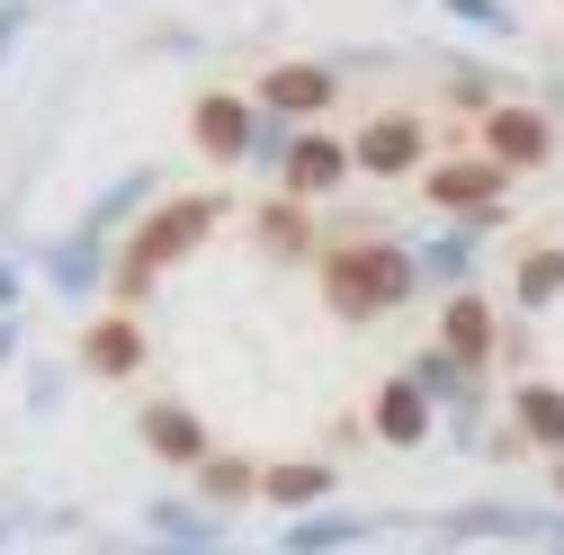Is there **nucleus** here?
Wrapping results in <instances>:
<instances>
[{"mask_svg": "<svg viewBox=\"0 0 564 555\" xmlns=\"http://www.w3.org/2000/svg\"><path fill=\"white\" fill-rule=\"evenodd\" d=\"M90 359H99L108 377H126V368H134V331H126V323H108V331H90Z\"/></svg>", "mask_w": 564, "mask_h": 555, "instance_id": "11", "label": "nucleus"}, {"mask_svg": "<svg viewBox=\"0 0 564 555\" xmlns=\"http://www.w3.org/2000/svg\"><path fill=\"white\" fill-rule=\"evenodd\" d=\"M197 134H206V153H242V134H251L242 99H206L197 108Z\"/></svg>", "mask_w": 564, "mask_h": 555, "instance_id": "6", "label": "nucleus"}, {"mask_svg": "<svg viewBox=\"0 0 564 555\" xmlns=\"http://www.w3.org/2000/svg\"><path fill=\"white\" fill-rule=\"evenodd\" d=\"M484 340H492L484 305H475V296H457V305H448V350H484Z\"/></svg>", "mask_w": 564, "mask_h": 555, "instance_id": "10", "label": "nucleus"}, {"mask_svg": "<svg viewBox=\"0 0 564 555\" xmlns=\"http://www.w3.org/2000/svg\"><path fill=\"white\" fill-rule=\"evenodd\" d=\"M484 134H492V153H502V162H546V117H529V108H502Z\"/></svg>", "mask_w": 564, "mask_h": 555, "instance_id": "4", "label": "nucleus"}, {"mask_svg": "<svg viewBox=\"0 0 564 555\" xmlns=\"http://www.w3.org/2000/svg\"><path fill=\"white\" fill-rule=\"evenodd\" d=\"M520 412H529V431H538V439H555V448H564V394L529 385V403H520Z\"/></svg>", "mask_w": 564, "mask_h": 555, "instance_id": "12", "label": "nucleus"}, {"mask_svg": "<svg viewBox=\"0 0 564 555\" xmlns=\"http://www.w3.org/2000/svg\"><path fill=\"white\" fill-rule=\"evenodd\" d=\"M206 225H216V197H188V206H162V225L144 233V242H134L126 251V269H117V296H144L153 287V269L171 260V251H188Z\"/></svg>", "mask_w": 564, "mask_h": 555, "instance_id": "1", "label": "nucleus"}, {"mask_svg": "<svg viewBox=\"0 0 564 555\" xmlns=\"http://www.w3.org/2000/svg\"><path fill=\"white\" fill-rule=\"evenodd\" d=\"M144 431H153V448H162V457H197V422H180V412H153Z\"/></svg>", "mask_w": 564, "mask_h": 555, "instance_id": "13", "label": "nucleus"}, {"mask_svg": "<svg viewBox=\"0 0 564 555\" xmlns=\"http://www.w3.org/2000/svg\"><path fill=\"white\" fill-rule=\"evenodd\" d=\"M332 179H340V144H323V134H314V144H296L288 188H296V197H314V188H332Z\"/></svg>", "mask_w": 564, "mask_h": 555, "instance_id": "8", "label": "nucleus"}, {"mask_svg": "<svg viewBox=\"0 0 564 555\" xmlns=\"http://www.w3.org/2000/svg\"><path fill=\"white\" fill-rule=\"evenodd\" d=\"M377 422H386V439H421V394H412V385H394V394L377 403Z\"/></svg>", "mask_w": 564, "mask_h": 555, "instance_id": "9", "label": "nucleus"}, {"mask_svg": "<svg viewBox=\"0 0 564 555\" xmlns=\"http://www.w3.org/2000/svg\"><path fill=\"white\" fill-rule=\"evenodd\" d=\"M359 162H368V171H403V162H421V126H412V117H377L368 144H359Z\"/></svg>", "mask_w": 564, "mask_h": 555, "instance_id": "3", "label": "nucleus"}, {"mask_svg": "<svg viewBox=\"0 0 564 555\" xmlns=\"http://www.w3.org/2000/svg\"><path fill=\"white\" fill-rule=\"evenodd\" d=\"M260 99H278V108H323V99H332V73H305V63H288V73L260 81Z\"/></svg>", "mask_w": 564, "mask_h": 555, "instance_id": "5", "label": "nucleus"}, {"mask_svg": "<svg viewBox=\"0 0 564 555\" xmlns=\"http://www.w3.org/2000/svg\"><path fill=\"white\" fill-rule=\"evenodd\" d=\"M492 188H502V171H484V162H457V171H440V179H431V197H440V206H484Z\"/></svg>", "mask_w": 564, "mask_h": 555, "instance_id": "7", "label": "nucleus"}, {"mask_svg": "<svg viewBox=\"0 0 564 555\" xmlns=\"http://www.w3.org/2000/svg\"><path fill=\"white\" fill-rule=\"evenodd\" d=\"M403 287H412L403 251H386V242H368V251H332V296H340L349 314H368V305H386V296H403Z\"/></svg>", "mask_w": 564, "mask_h": 555, "instance_id": "2", "label": "nucleus"}, {"mask_svg": "<svg viewBox=\"0 0 564 555\" xmlns=\"http://www.w3.org/2000/svg\"><path fill=\"white\" fill-rule=\"evenodd\" d=\"M520 287H529V296H538V305H546V296H555V287H564V251H538V260H529V269H520Z\"/></svg>", "mask_w": 564, "mask_h": 555, "instance_id": "14", "label": "nucleus"}]
</instances>
